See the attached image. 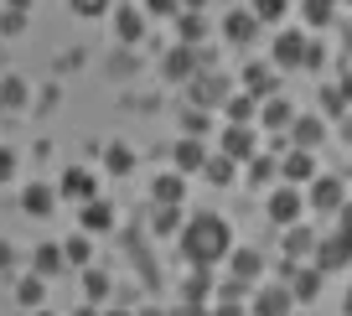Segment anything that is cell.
<instances>
[{
	"instance_id": "54",
	"label": "cell",
	"mask_w": 352,
	"mask_h": 316,
	"mask_svg": "<svg viewBox=\"0 0 352 316\" xmlns=\"http://www.w3.org/2000/svg\"><path fill=\"white\" fill-rule=\"evenodd\" d=\"M347 6H352V0H347Z\"/></svg>"
},
{
	"instance_id": "1",
	"label": "cell",
	"mask_w": 352,
	"mask_h": 316,
	"mask_svg": "<svg viewBox=\"0 0 352 316\" xmlns=\"http://www.w3.org/2000/svg\"><path fill=\"white\" fill-rule=\"evenodd\" d=\"M176 244H182V254H187V264H218L228 260L233 249V229L223 213H192V218H182V229H176Z\"/></svg>"
},
{
	"instance_id": "9",
	"label": "cell",
	"mask_w": 352,
	"mask_h": 316,
	"mask_svg": "<svg viewBox=\"0 0 352 316\" xmlns=\"http://www.w3.org/2000/svg\"><path fill=\"white\" fill-rule=\"evenodd\" d=\"M21 213H26V218H52V213H57V187L32 182V187L21 192Z\"/></svg>"
},
{
	"instance_id": "34",
	"label": "cell",
	"mask_w": 352,
	"mask_h": 316,
	"mask_svg": "<svg viewBox=\"0 0 352 316\" xmlns=\"http://www.w3.org/2000/svg\"><path fill=\"white\" fill-rule=\"evenodd\" d=\"M67 6H73V16H83V21H99V16L114 11L109 0H67Z\"/></svg>"
},
{
	"instance_id": "5",
	"label": "cell",
	"mask_w": 352,
	"mask_h": 316,
	"mask_svg": "<svg viewBox=\"0 0 352 316\" xmlns=\"http://www.w3.org/2000/svg\"><path fill=\"white\" fill-rule=\"evenodd\" d=\"M306 32H280L270 42V67H306Z\"/></svg>"
},
{
	"instance_id": "17",
	"label": "cell",
	"mask_w": 352,
	"mask_h": 316,
	"mask_svg": "<svg viewBox=\"0 0 352 316\" xmlns=\"http://www.w3.org/2000/svg\"><path fill=\"white\" fill-rule=\"evenodd\" d=\"M285 135L296 140V151H316V145L327 140V125H321V120H300V114H296V120L285 125Z\"/></svg>"
},
{
	"instance_id": "24",
	"label": "cell",
	"mask_w": 352,
	"mask_h": 316,
	"mask_svg": "<svg viewBox=\"0 0 352 316\" xmlns=\"http://www.w3.org/2000/svg\"><path fill=\"white\" fill-rule=\"evenodd\" d=\"M16 301H21L26 311L47 306V280H42V275H21V280H16Z\"/></svg>"
},
{
	"instance_id": "46",
	"label": "cell",
	"mask_w": 352,
	"mask_h": 316,
	"mask_svg": "<svg viewBox=\"0 0 352 316\" xmlns=\"http://www.w3.org/2000/svg\"><path fill=\"white\" fill-rule=\"evenodd\" d=\"M342 47H347V52H352V21L342 26Z\"/></svg>"
},
{
	"instance_id": "43",
	"label": "cell",
	"mask_w": 352,
	"mask_h": 316,
	"mask_svg": "<svg viewBox=\"0 0 352 316\" xmlns=\"http://www.w3.org/2000/svg\"><path fill=\"white\" fill-rule=\"evenodd\" d=\"M166 316H208V306H192L187 301V306H176V311H166Z\"/></svg>"
},
{
	"instance_id": "14",
	"label": "cell",
	"mask_w": 352,
	"mask_h": 316,
	"mask_svg": "<svg viewBox=\"0 0 352 316\" xmlns=\"http://www.w3.org/2000/svg\"><path fill=\"white\" fill-rule=\"evenodd\" d=\"M109 21H114V36H120V42H140L145 36V11L140 6H120V11H109Z\"/></svg>"
},
{
	"instance_id": "48",
	"label": "cell",
	"mask_w": 352,
	"mask_h": 316,
	"mask_svg": "<svg viewBox=\"0 0 352 316\" xmlns=\"http://www.w3.org/2000/svg\"><path fill=\"white\" fill-rule=\"evenodd\" d=\"M135 316H166V311H161V306H145V311H135Z\"/></svg>"
},
{
	"instance_id": "41",
	"label": "cell",
	"mask_w": 352,
	"mask_h": 316,
	"mask_svg": "<svg viewBox=\"0 0 352 316\" xmlns=\"http://www.w3.org/2000/svg\"><path fill=\"white\" fill-rule=\"evenodd\" d=\"M21 26H26V11H6L0 16V32H21Z\"/></svg>"
},
{
	"instance_id": "31",
	"label": "cell",
	"mask_w": 352,
	"mask_h": 316,
	"mask_svg": "<svg viewBox=\"0 0 352 316\" xmlns=\"http://www.w3.org/2000/svg\"><path fill=\"white\" fill-rule=\"evenodd\" d=\"M104 161H109V171H114V176L135 171V151H130V145H109V151H104Z\"/></svg>"
},
{
	"instance_id": "3",
	"label": "cell",
	"mask_w": 352,
	"mask_h": 316,
	"mask_svg": "<svg viewBox=\"0 0 352 316\" xmlns=\"http://www.w3.org/2000/svg\"><path fill=\"white\" fill-rule=\"evenodd\" d=\"M311 192H306V207H316V213H331V218H337V207L347 202V182H342V176H311Z\"/></svg>"
},
{
	"instance_id": "12",
	"label": "cell",
	"mask_w": 352,
	"mask_h": 316,
	"mask_svg": "<svg viewBox=\"0 0 352 316\" xmlns=\"http://www.w3.org/2000/svg\"><path fill=\"white\" fill-rule=\"evenodd\" d=\"M228 270H233V280H239V285H259L264 254L259 249H228Z\"/></svg>"
},
{
	"instance_id": "47",
	"label": "cell",
	"mask_w": 352,
	"mask_h": 316,
	"mask_svg": "<svg viewBox=\"0 0 352 316\" xmlns=\"http://www.w3.org/2000/svg\"><path fill=\"white\" fill-rule=\"evenodd\" d=\"M202 6H208V0H182V11H202Z\"/></svg>"
},
{
	"instance_id": "25",
	"label": "cell",
	"mask_w": 352,
	"mask_h": 316,
	"mask_svg": "<svg viewBox=\"0 0 352 316\" xmlns=\"http://www.w3.org/2000/svg\"><path fill=\"white\" fill-rule=\"evenodd\" d=\"M176 32H182V47H202L197 36H208V16L202 11H182L176 16Z\"/></svg>"
},
{
	"instance_id": "51",
	"label": "cell",
	"mask_w": 352,
	"mask_h": 316,
	"mask_svg": "<svg viewBox=\"0 0 352 316\" xmlns=\"http://www.w3.org/2000/svg\"><path fill=\"white\" fill-rule=\"evenodd\" d=\"M99 316H135V311H99Z\"/></svg>"
},
{
	"instance_id": "39",
	"label": "cell",
	"mask_w": 352,
	"mask_h": 316,
	"mask_svg": "<svg viewBox=\"0 0 352 316\" xmlns=\"http://www.w3.org/2000/svg\"><path fill=\"white\" fill-rule=\"evenodd\" d=\"M11 176H16V151H11V145H0V187L11 182Z\"/></svg>"
},
{
	"instance_id": "2",
	"label": "cell",
	"mask_w": 352,
	"mask_h": 316,
	"mask_svg": "<svg viewBox=\"0 0 352 316\" xmlns=\"http://www.w3.org/2000/svg\"><path fill=\"white\" fill-rule=\"evenodd\" d=\"M264 213H270L275 229H290V223H300V213H306V192L290 187V182H280L275 192H270V202H264Z\"/></svg>"
},
{
	"instance_id": "28",
	"label": "cell",
	"mask_w": 352,
	"mask_h": 316,
	"mask_svg": "<svg viewBox=\"0 0 352 316\" xmlns=\"http://www.w3.org/2000/svg\"><path fill=\"white\" fill-rule=\"evenodd\" d=\"M233 166L239 161H228V156H208V161H202V176H208L212 187H233V176H239Z\"/></svg>"
},
{
	"instance_id": "49",
	"label": "cell",
	"mask_w": 352,
	"mask_h": 316,
	"mask_svg": "<svg viewBox=\"0 0 352 316\" xmlns=\"http://www.w3.org/2000/svg\"><path fill=\"white\" fill-rule=\"evenodd\" d=\"M73 316H99V311H94V306H78V311Z\"/></svg>"
},
{
	"instance_id": "7",
	"label": "cell",
	"mask_w": 352,
	"mask_h": 316,
	"mask_svg": "<svg viewBox=\"0 0 352 316\" xmlns=\"http://www.w3.org/2000/svg\"><path fill=\"white\" fill-rule=\"evenodd\" d=\"M259 151V135L249 130V125H223V156H228V161H249V156Z\"/></svg>"
},
{
	"instance_id": "10",
	"label": "cell",
	"mask_w": 352,
	"mask_h": 316,
	"mask_svg": "<svg viewBox=\"0 0 352 316\" xmlns=\"http://www.w3.org/2000/svg\"><path fill=\"white\" fill-rule=\"evenodd\" d=\"M57 197L88 202V197H99V182H94V171H83V166H67V171H63V182H57Z\"/></svg>"
},
{
	"instance_id": "27",
	"label": "cell",
	"mask_w": 352,
	"mask_h": 316,
	"mask_svg": "<svg viewBox=\"0 0 352 316\" xmlns=\"http://www.w3.org/2000/svg\"><path fill=\"white\" fill-rule=\"evenodd\" d=\"M249 11H254V21H259V26H280V21H285V11H290V0H249Z\"/></svg>"
},
{
	"instance_id": "6",
	"label": "cell",
	"mask_w": 352,
	"mask_h": 316,
	"mask_svg": "<svg viewBox=\"0 0 352 316\" xmlns=\"http://www.w3.org/2000/svg\"><path fill=\"white\" fill-rule=\"evenodd\" d=\"M347 264H352V239L331 233V239L316 244V270H321V275H337V270H347Z\"/></svg>"
},
{
	"instance_id": "45",
	"label": "cell",
	"mask_w": 352,
	"mask_h": 316,
	"mask_svg": "<svg viewBox=\"0 0 352 316\" xmlns=\"http://www.w3.org/2000/svg\"><path fill=\"white\" fill-rule=\"evenodd\" d=\"M6 6H11V11H32L36 0H6Z\"/></svg>"
},
{
	"instance_id": "23",
	"label": "cell",
	"mask_w": 352,
	"mask_h": 316,
	"mask_svg": "<svg viewBox=\"0 0 352 316\" xmlns=\"http://www.w3.org/2000/svg\"><path fill=\"white\" fill-rule=\"evenodd\" d=\"M63 260L73 264V270H88V260H94V233H73V239H63Z\"/></svg>"
},
{
	"instance_id": "13",
	"label": "cell",
	"mask_w": 352,
	"mask_h": 316,
	"mask_svg": "<svg viewBox=\"0 0 352 316\" xmlns=\"http://www.w3.org/2000/svg\"><path fill=\"white\" fill-rule=\"evenodd\" d=\"M151 197H155V207H182V197H187V176H182V171H161L151 182Z\"/></svg>"
},
{
	"instance_id": "36",
	"label": "cell",
	"mask_w": 352,
	"mask_h": 316,
	"mask_svg": "<svg viewBox=\"0 0 352 316\" xmlns=\"http://www.w3.org/2000/svg\"><path fill=\"white\" fill-rule=\"evenodd\" d=\"M249 182H275V161L270 156H249Z\"/></svg>"
},
{
	"instance_id": "16",
	"label": "cell",
	"mask_w": 352,
	"mask_h": 316,
	"mask_svg": "<svg viewBox=\"0 0 352 316\" xmlns=\"http://www.w3.org/2000/svg\"><path fill=\"white\" fill-rule=\"evenodd\" d=\"M182 301H192V306L212 301V270H208V264H192V275L182 280Z\"/></svg>"
},
{
	"instance_id": "37",
	"label": "cell",
	"mask_w": 352,
	"mask_h": 316,
	"mask_svg": "<svg viewBox=\"0 0 352 316\" xmlns=\"http://www.w3.org/2000/svg\"><path fill=\"white\" fill-rule=\"evenodd\" d=\"M145 16H182V0H145Z\"/></svg>"
},
{
	"instance_id": "50",
	"label": "cell",
	"mask_w": 352,
	"mask_h": 316,
	"mask_svg": "<svg viewBox=\"0 0 352 316\" xmlns=\"http://www.w3.org/2000/svg\"><path fill=\"white\" fill-rule=\"evenodd\" d=\"M342 311H347V316H352V291H347V301H342Z\"/></svg>"
},
{
	"instance_id": "35",
	"label": "cell",
	"mask_w": 352,
	"mask_h": 316,
	"mask_svg": "<svg viewBox=\"0 0 352 316\" xmlns=\"http://www.w3.org/2000/svg\"><path fill=\"white\" fill-rule=\"evenodd\" d=\"M182 229V207H155V233H176Z\"/></svg>"
},
{
	"instance_id": "29",
	"label": "cell",
	"mask_w": 352,
	"mask_h": 316,
	"mask_svg": "<svg viewBox=\"0 0 352 316\" xmlns=\"http://www.w3.org/2000/svg\"><path fill=\"white\" fill-rule=\"evenodd\" d=\"M300 16H306V26H331L337 21V0H300Z\"/></svg>"
},
{
	"instance_id": "42",
	"label": "cell",
	"mask_w": 352,
	"mask_h": 316,
	"mask_svg": "<svg viewBox=\"0 0 352 316\" xmlns=\"http://www.w3.org/2000/svg\"><path fill=\"white\" fill-rule=\"evenodd\" d=\"M11 264H16V244H11V239H0V275L11 270Z\"/></svg>"
},
{
	"instance_id": "53",
	"label": "cell",
	"mask_w": 352,
	"mask_h": 316,
	"mask_svg": "<svg viewBox=\"0 0 352 316\" xmlns=\"http://www.w3.org/2000/svg\"><path fill=\"white\" fill-rule=\"evenodd\" d=\"M347 140H352V120H347Z\"/></svg>"
},
{
	"instance_id": "33",
	"label": "cell",
	"mask_w": 352,
	"mask_h": 316,
	"mask_svg": "<svg viewBox=\"0 0 352 316\" xmlns=\"http://www.w3.org/2000/svg\"><path fill=\"white\" fill-rule=\"evenodd\" d=\"M83 295L88 301H104V295H109V275L104 270H83Z\"/></svg>"
},
{
	"instance_id": "15",
	"label": "cell",
	"mask_w": 352,
	"mask_h": 316,
	"mask_svg": "<svg viewBox=\"0 0 352 316\" xmlns=\"http://www.w3.org/2000/svg\"><path fill=\"white\" fill-rule=\"evenodd\" d=\"M223 36H228V42H254V36H259V21H254V11L249 6H239V11H228L223 16Z\"/></svg>"
},
{
	"instance_id": "4",
	"label": "cell",
	"mask_w": 352,
	"mask_h": 316,
	"mask_svg": "<svg viewBox=\"0 0 352 316\" xmlns=\"http://www.w3.org/2000/svg\"><path fill=\"white\" fill-rule=\"evenodd\" d=\"M296 311V295L285 285H254L249 291V316H290Z\"/></svg>"
},
{
	"instance_id": "44",
	"label": "cell",
	"mask_w": 352,
	"mask_h": 316,
	"mask_svg": "<svg viewBox=\"0 0 352 316\" xmlns=\"http://www.w3.org/2000/svg\"><path fill=\"white\" fill-rule=\"evenodd\" d=\"M342 98H347V109H352V73L342 78Z\"/></svg>"
},
{
	"instance_id": "8",
	"label": "cell",
	"mask_w": 352,
	"mask_h": 316,
	"mask_svg": "<svg viewBox=\"0 0 352 316\" xmlns=\"http://www.w3.org/2000/svg\"><path fill=\"white\" fill-rule=\"evenodd\" d=\"M233 88H228V78H218V73H192V104H202V109H212V104H223Z\"/></svg>"
},
{
	"instance_id": "26",
	"label": "cell",
	"mask_w": 352,
	"mask_h": 316,
	"mask_svg": "<svg viewBox=\"0 0 352 316\" xmlns=\"http://www.w3.org/2000/svg\"><path fill=\"white\" fill-rule=\"evenodd\" d=\"M311 249H316V233L300 229V223H290L285 229V260H306Z\"/></svg>"
},
{
	"instance_id": "30",
	"label": "cell",
	"mask_w": 352,
	"mask_h": 316,
	"mask_svg": "<svg viewBox=\"0 0 352 316\" xmlns=\"http://www.w3.org/2000/svg\"><path fill=\"white\" fill-rule=\"evenodd\" d=\"M223 114H228L233 125H249L254 114H259V104H254L249 94H228V98H223Z\"/></svg>"
},
{
	"instance_id": "18",
	"label": "cell",
	"mask_w": 352,
	"mask_h": 316,
	"mask_svg": "<svg viewBox=\"0 0 352 316\" xmlns=\"http://www.w3.org/2000/svg\"><path fill=\"white\" fill-rule=\"evenodd\" d=\"M254 120L264 125V130H285L290 120H296V109H290V98H280V94H270L259 104V114H254Z\"/></svg>"
},
{
	"instance_id": "52",
	"label": "cell",
	"mask_w": 352,
	"mask_h": 316,
	"mask_svg": "<svg viewBox=\"0 0 352 316\" xmlns=\"http://www.w3.org/2000/svg\"><path fill=\"white\" fill-rule=\"evenodd\" d=\"M32 316H52V311H47V306H36V311H32Z\"/></svg>"
},
{
	"instance_id": "11",
	"label": "cell",
	"mask_w": 352,
	"mask_h": 316,
	"mask_svg": "<svg viewBox=\"0 0 352 316\" xmlns=\"http://www.w3.org/2000/svg\"><path fill=\"white\" fill-rule=\"evenodd\" d=\"M311 176H316V151H285V161H280V182L306 187Z\"/></svg>"
},
{
	"instance_id": "21",
	"label": "cell",
	"mask_w": 352,
	"mask_h": 316,
	"mask_svg": "<svg viewBox=\"0 0 352 316\" xmlns=\"http://www.w3.org/2000/svg\"><path fill=\"white\" fill-rule=\"evenodd\" d=\"M202 161H208V145H202V135H187V140H176V171H202Z\"/></svg>"
},
{
	"instance_id": "19",
	"label": "cell",
	"mask_w": 352,
	"mask_h": 316,
	"mask_svg": "<svg viewBox=\"0 0 352 316\" xmlns=\"http://www.w3.org/2000/svg\"><path fill=\"white\" fill-rule=\"evenodd\" d=\"M78 223H83V233H109L114 229V207L99 202V197H88L83 213H78Z\"/></svg>"
},
{
	"instance_id": "20",
	"label": "cell",
	"mask_w": 352,
	"mask_h": 316,
	"mask_svg": "<svg viewBox=\"0 0 352 316\" xmlns=\"http://www.w3.org/2000/svg\"><path fill=\"white\" fill-rule=\"evenodd\" d=\"M67 260H63V244H36L32 254V275H42V280H52V275H63Z\"/></svg>"
},
{
	"instance_id": "38",
	"label": "cell",
	"mask_w": 352,
	"mask_h": 316,
	"mask_svg": "<svg viewBox=\"0 0 352 316\" xmlns=\"http://www.w3.org/2000/svg\"><path fill=\"white\" fill-rule=\"evenodd\" d=\"M321 109H331V114H342V109H347V98H342V88H321Z\"/></svg>"
},
{
	"instance_id": "32",
	"label": "cell",
	"mask_w": 352,
	"mask_h": 316,
	"mask_svg": "<svg viewBox=\"0 0 352 316\" xmlns=\"http://www.w3.org/2000/svg\"><path fill=\"white\" fill-rule=\"evenodd\" d=\"M192 52H197V47H176V52L166 57V73H171V78H187V73H192V63H197Z\"/></svg>"
},
{
	"instance_id": "40",
	"label": "cell",
	"mask_w": 352,
	"mask_h": 316,
	"mask_svg": "<svg viewBox=\"0 0 352 316\" xmlns=\"http://www.w3.org/2000/svg\"><path fill=\"white\" fill-rule=\"evenodd\" d=\"M337 233H342V239H352V202L337 207Z\"/></svg>"
},
{
	"instance_id": "22",
	"label": "cell",
	"mask_w": 352,
	"mask_h": 316,
	"mask_svg": "<svg viewBox=\"0 0 352 316\" xmlns=\"http://www.w3.org/2000/svg\"><path fill=\"white\" fill-rule=\"evenodd\" d=\"M243 94H249V98H270V94H275V67L254 63L249 73H243Z\"/></svg>"
}]
</instances>
